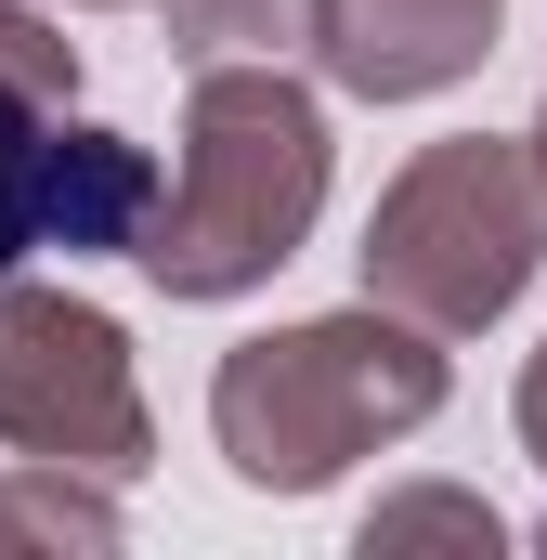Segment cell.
<instances>
[{
  "instance_id": "cell-1",
  "label": "cell",
  "mask_w": 547,
  "mask_h": 560,
  "mask_svg": "<svg viewBox=\"0 0 547 560\" xmlns=\"http://www.w3.org/2000/svg\"><path fill=\"white\" fill-rule=\"evenodd\" d=\"M430 418H443V339L417 313H392V300L235 339L222 378H209V430H222L248 495H313L352 456H379V443H405Z\"/></svg>"
},
{
  "instance_id": "cell-2",
  "label": "cell",
  "mask_w": 547,
  "mask_h": 560,
  "mask_svg": "<svg viewBox=\"0 0 547 560\" xmlns=\"http://www.w3.org/2000/svg\"><path fill=\"white\" fill-rule=\"evenodd\" d=\"M326 209V105L287 66H196L183 92V170L143 222V275L170 300H235L274 261H300Z\"/></svg>"
},
{
  "instance_id": "cell-3",
  "label": "cell",
  "mask_w": 547,
  "mask_h": 560,
  "mask_svg": "<svg viewBox=\"0 0 547 560\" xmlns=\"http://www.w3.org/2000/svg\"><path fill=\"white\" fill-rule=\"evenodd\" d=\"M365 300L417 313L430 339H469L496 326L547 261V170L535 143H496V131H456V143H417L365 222Z\"/></svg>"
},
{
  "instance_id": "cell-4",
  "label": "cell",
  "mask_w": 547,
  "mask_h": 560,
  "mask_svg": "<svg viewBox=\"0 0 547 560\" xmlns=\"http://www.w3.org/2000/svg\"><path fill=\"white\" fill-rule=\"evenodd\" d=\"M0 443L39 469H92V482H143L156 430H143V378L118 313L66 300V287H0Z\"/></svg>"
},
{
  "instance_id": "cell-5",
  "label": "cell",
  "mask_w": 547,
  "mask_h": 560,
  "mask_svg": "<svg viewBox=\"0 0 547 560\" xmlns=\"http://www.w3.org/2000/svg\"><path fill=\"white\" fill-rule=\"evenodd\" d=\"M496 13L509 0H326V79L365 92V105H417V92H456L482 52H496Z\"/></svg>"
},
{
  "instance_id": "cell-6",
  "label": "cell",
  "mask_w": 547,
  "mask_h": 560,
  "mask_svg": "<svg viewBox=\"0 0 547 560\" xmlns=\"http://www.w3.org/2000/svg\"><path fill=\"white\" fill-rule=\"evenodd\" d=\"M156 156L131 131H105V118H39V222H53V248L66 261H105V248H143V222H156Z\"/></svg>"
},
{
  "instance_id": "cell-7",
  "label": "cell",
  "mask_w": 547,
  "mask_h": 560,
  "mask_svg": "<svg viewBox=\"0 0 547 560\" xmlns=\"http://www.w3.org/2000/svg\"><path fill=\"white\" fill-rule=\"evenodd\" d=\"M183 66H287L326 39V0H156Z\"/></svg>"
},
{
  "instance_id": "cell-8",
  "label": "cell",
  "mask_w": 547,
  "mask_h": 560,
  "mask_svg": "<svg viewBox=\"0 0 547 560\" xmlns=\"http://www.w3.org/2000/svg\"><path fill=\"white\" fill-rule=\"evenodd\" d=\"M0 548H118V482L26 456V469L0 482Z\"/></svg>"
},
{
  "instance_id": "cell-9",
  "label": "cell",
  "mask_w": 547,
  "mask_h": 560,
  "mask_svg": "<svg viewBox=\"0 0 547 560\" xmlns=\"http://www.w3.org/2000/svg\"><path fill=\"white\" fill-rule=\"evenodd\" d=\"M379 548H509V522H496L482 495L417 482V495H379V509H365V560H379Z\"/></svg>"
},
{
  "instance_id": "cell-10",
  "label": "cell",
  "mask_w": 547,
  "mask_h": 560,
  "mask_svg": "<svg viewBox=\"0 0 547 560\" xmlns=\"http://www.w3.org/2000/svg\"><path fill=\"white\" fill-rule=\"evenodd\" d=\"M66 92H79V39L39 26L26 0H0V105H39V118H53Z\"/></svg>"
},
{
  "instance_id": "cell-11",
  "label": "cell",
  "mask_w": 547,
  "mask_h": 560,
  "mask_svg": "<svg viewBox=\"0 0 547 560\" xmlns=\"http://www.w3.org/2000/svg\"><path fill=\"white\" fill-rule=\"evenodd\" d=\"M26 248H53V222H39V105H0V287Z\"/></svg>"
},
{
  "instance_id": "cell-12",
  "label": "cell",
  "mask_w": 547,
  "mask_h": 560,
  "mask_svg": "<svg viewBox=\"0 0 547 560\" xmlns=\"http://www.w3.org/2000/svg\"><path fill=\"white\" fill-rule=\"evenodd\" d=\"M522 456L547 469V339H535V365H522Z\"/></svg>"
},
{
  "instance_id": "cell-13",
  "label": "cell",
  "mask_w": 547,
  "mask_h": 560,
  "mask_svg": "<svg viewBox=\"0 0 547 560\" xmlns=\"http://www.w3.org/2000/svg\"><path fill=\"white\" fill-rule=\"evenodd\" d=\"M522 143H535V170H547V118H535V131H522Z\"/></svg>"
},
{
  "instance_id": "cell-14",
  "label": "cell",
  "mask_w": 547,
  "mask_h": 560,
  "mask_svg": "<svg viewBox=\"0 0 547 560\" xmlns=\"http://www.w3.org/2000/svg\"><path fill=\"white\" fill-rule=\"evenodd\" d=\"M79 13H131V0H79Z\"/></svg>"
}]
</instances>
